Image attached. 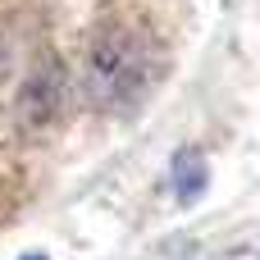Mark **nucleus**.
Wrapping results in <instances>:
<instances>
[{"label":"nucleus","instance_id":"obj_1","mask_svg":"<svg viewBox=\"0 0 260 260\" xmlns=\"http://www.w3.org/2000/svg\"><path fill=\"white\" fill-rule=\"evenodd\" d=\"M165 73L155 32L128 14H101L82 46V96L96 114H133L151 101Z\"/></svg>","mask_w":260,"mask_h":260},{"label":"nucleus","instance_id":"obj_2","mask_svg":"<svg viewBox=\"0 0 260 260\" xmlns=\"http://www.w3.org/2000/svg\"><path fill=\"white\" fill-rule=\"evenodd\" d=\"M64 101H69V69L55 50H41L23 69V78L9 96V114L23 133H41L64 114Z\"/></svg>","mask_w":260,"mask_h":260},{"label":"nucleus","instance_id":"obj_3","mask_svg":"<svg viewBox=\"0 0 260 260\" xmlns=\"http://www.w3.org/2000/svg\"><path fill=\"white\" fill-rule=\"evenodd\" d=\"M169 183H174V197H178V206H192V201L206 192V183H210L206 155H201L197 146H183V151L174 155V165H169Z\"/></svg>","mask_w":260,"mask_h":260},{"label":"nucleus","instance_id":"obj_4","mask_svg":"<svg viewBox=\"0 0 260 260\" xmlns=\"http://www.w3.org/2000/svg\"><path fill=\"white\" fill-rule=\"evenodd\" d=\"M18 260H50V256H37V251H32V256H18Z\"/></svg>","mask_w":260,"mask_h":260}]
</instances>
